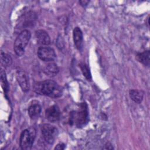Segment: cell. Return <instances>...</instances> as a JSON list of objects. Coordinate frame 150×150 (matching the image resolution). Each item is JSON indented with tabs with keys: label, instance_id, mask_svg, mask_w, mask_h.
Here are the masks:
<instances>
[{
	"label": "cell",
	"instance_id": "cell-1",
	"mask_svg": "<svg viewBox=\"0 0 150 150\" xmlns=\"http://www.w3.org/2000/svg\"><path fill=\"white\" fill-rule=\"evenodd\" d=\"M33 90L37 94L53 98H59L63 94L62 87L52 80H46L36 83L33 87Z\"/></svg>",
	"mask_w": 150,
	"mask_h": 150
},
{
	"label": "cell",
	"instance_id": "cell-2",
	"mask_svg": "<svg viewBox=\"0 0 150 150\" xmlns=\"http://www.w3.org/2000/svg\"><path fill=\"white\" fill-rule=\"evenodd\" d=\"M88 117L87 105L84 102L80 104L78 110L70 112L69 122L70 125H75L78 127H81L87 123Z\"/></svg>",
	"mask_w": 150,
	"mask_h": 150
},
{
	"label": "cell",
	"instance_id": "cell-3",
	"mask_svg": "<svg viewBox=\"0 0 150 150\" xmlns=\"http://www.w3.org/2000/svg\"><path fill=\"white\" fill-rule=\"evenodd\" d=\"M31 37V33L28 29L20 32L14 43V50L18 56H22L25 52V49Z\"/></svg>",
	"mask_w": 150,
	"mask_h": 150
},
{
	"label": "cell",
	"instance_id": "cell-4",
	"mask_svg": "<svg viewBox=\"0 0 150 150\" xmlns=\"http://www.w3.org/2000/svg\"><path fill=\"white\" fill-rule=\"evenodd\" d=\"M36 131L33 127H30L25 129L21 132L20 135L19 144L22 149H31L36 137Z\"/></svg>",
	"mask_w": 150,
	"mask_h": 150
},
{
	"label": "cell",
	"instance_id": "cell-5",
	"mask_svg": "<svg viewBox=\"0 0 150 150\" xmlns=\"http://www.w3.org/2000/svg\"><path fill=\"white\" fill-rule=\"evenodd\" d=\"M42 134L45 141L49 144H53L58 134V129L49 124H44L41 127Z\"/></svg>",
	"mask_w": 150,
	"mask_h": 150
},
{
	"label": "cell",
	"instance_id": "cell-6",
	"mask_svg": "<svg viewBox=\"0 0 150 150\" xmlns=\"http://www.w3.org/2000/svg\"><path fill=\"white\" fill-rule=\"evenodd\" d=\"M37 54L38 57L45 62L53 61L56 57L54 49L49 46H42L39 47Z\"/></svg>",
	"mask_w": 150,
	"mask_h": 150
},
{
	"label": "cell",
	"instance_id": "cell-7",
	"mask_svg": "<svg viewBox=\"0 0 150 150\" xmlns=\"http://www.w3.org/2000/svg\"><path fill=\"white\" fill-rule=\"evenodd\" d=\"M17 81L23 92H28L30 89V84L29 76L26 73L23 71H18L16 74Z\"/></svg>",
	"mask_w": 150,
	"mask_h": 150
},
{
	"label": "cell",
	"instance_id": "cell-8",
	"mask_svg": "<svg viewBox=\"0 0 150 150\" xmlns=\"http://www.w3.org/2000/svg\"><path fill=\"white\" fill-rule=\"evenodd\" d=\"M45 117L52 122L57 121L60 117V111L58 106L53 105L47 108L45 111Z\"/></svg>",
	"mask_w": 150,
	"mask_h": 150
},
{
	"label": "cell",
	"instance_id": "cell-9",
	"mask_svg": "<svg viewBox=\"0 0 150 150\" xmlns=\"http://www.w3.org/2000/svg\"><path fill=\"white\" fill-rule=\"evenodd\" d=\"M35 37L37 42L41 45H49L50 43V38L47 32L40 29L35 32Z\"/></svg>",
	"mask_w": 150,
	"mask_h": 150
},
{
	"label": "cell",
	"instance_id": "cell-10",
	"mask_svg": "<svg viewBox=\"0 0 150 150\" xmlns=\"http://www.w3.org/2000/svg\"><path fill=\"white\" fill-rule=\"evenodd\" d=\"M36 19L35 14L32 12L28 13L26 15L23 16V19H21V22L17 24L16 29L21 30L22 28H25V26H29L30 25H32Z\"/></svg>",
	"mask_w": 150,
	"mask_h": 150
},
{
	"label": "cell",
	"instance_id": "cell-11",
	"mask_svg": "<svg viewBox=\"0 0 150 150\" xmlns=\"http://www.w3.org/2000/svg\"><path fill=\"white\" fill-rule=\"evenodd\" d=\"M73 37L74 46L78 50H81L83 46V36L82 31L79 27H76L73 29Z\"/></svg>",
	"mask_w": 150,
	"mask_h": 150
},
{
	"label": "cell",
	"instance_id": "cell-12",
	"mask_svg": "<svg viewBox=\"0 0 150 150\" xmlns=\"http://www.w3.org/2000/svg\"><path fill=\"white\" fill-rule=\"evenodd\" d=\"M41 110L42 107L39 103H32L28 108L29 115L31 119H37L40 114Z\"/></svg>",
	"mask_w": 150,
	"mask_h": 150
},
{
	"label": "cell",
	"instance_id": "cell-13",
	"mask_svg": "<svg viewBox=\"0 0 150 150\" xmlns=\"http://www.w3.org/2000/svg\"><path fill=\"white\" fill-rule=\"evenodd\" d=\"M150 53L149 50H145L137 54V59L145 66L149 67L150 64Z\"/></svg>",
	"mask_w": 150,
	"mask_h": 150
},
{
	"label": "cell",
	"instance_id": "cell-14",
	"mask_svg": "<svg viewBox=\"0 0 150 150\" xmlns=\"http://www.w3.org/2000/svg\"><path fill=\"white\" fill-rule=\"evenodd\" d=\"M59 69L56 63H50L46 66L44 69V72L50 77L55 76L59 72Z\"/></svg>",
	"mask_w": 150,
	"mask_h": 150
},
{
	"label": "cell",
	"instance_id": "cell-15",
	"mask_svg": "<svg viewBox=\"0 0 150 150\" xmlns=\"http://www.w3.org/2000/svg\"><path fill=\"white\" fill-rule=\"evenodd\" d=\"M129 94L131 99L136 103H141L143 100L144 93L142 91L137 90H131L129 92Z\"/></svg>",
	"mask_w": 150,
	"mask_h": 150
},
{
	"label": "cell",
	"instance_id": "cell-16",
	"mask_svg": "<svg viewBox=\"0 0 150 150\" xmlns=\"http://www.w3.org/2000/svg\"><path fill=\"white\" fill-rule=\"evenodd\" d=\"M1 64L4 67L10 66L12 63V59L11 56L2 52H1Z\"/></svg>",
	"mask_w": 150,
	"mask_h": 150
},
{
	"label": "cell",
	"instance_id": "cell-17",
	"mask_svg": "<svg viewBox=\"0 0 150 150\" xmlns=\"http://www.w3.org/2000/svg\"><path fill=\"white\" fill-rule=\"evenodd\" d=\"M80 67L81 70V71L84 75V76L88 80H91V75L90 71V69L87 64L84 63H81L80 64Z\"/></svg>",
	"mask_w": 150,
	"mask_h": 150
},
{
	"label": "cell",
	"instance_id": "cell-18",
	"mask_svg": "<svg viewBox=\"0 0 150 150\" xmlns=\"http://www.w3.org/2000/svg\"><path fill=\"white\" fill-rule=\"evenodd\" d=\"M1 80L2 86L4 88V92L5 93H6L7 91H8V83L6 79L5 72L2 69H1Z\"/></svg>",
	"mask_w": 150,
	"mask_h": 150
},
{
	"label": "cell",
	"instance_id": "cell-19",
	"mask_svg": "<svg viewBox=\"0 0 150 150\" xmlns=\"http://www.w3.org/2000/svg\"><path fill=\"white\" fill-rule=\"evenodd\" d=\"M65 148V145L63 143H60L58 144L56 147L54 148L55 149H59V150H62V149H64Z\"/></svg>",
	"mask_w": 150,
	"mask_h": 150
},
{
	"label": "cell",
	"instance_id": "cell-20",
	"mask_svg": "<svg viewBox=\"0 0 150 150\" xmlns=\"http://www.w3.org/2000/svg\"><path fill=\"white\" fill-rule=\"evenodd\" d=\"M105 149H113V147H112L111 144H110V142H107V144L105 145Z\"/></svg>",
	"mask_w": 150,
	"mask_h": 150
},
{
	"label": "cell",
	"instance_id": "cell-21",
	"mask_svg": "<svg viewBox=\"0 0 150 150\" xmlns=\"http://www.w3.org/2000/svg\"><path fill=\"white\" fill-rule=\"evenodd\" d=\"M88 2H89L88 1H80V3L81 5L82 6H86V5L88 4Z\"/></svg>",
	"mask_w": 150,
	"mask_h": 150
}]
</instances>
